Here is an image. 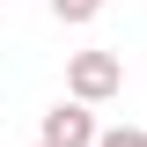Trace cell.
Here are the masks:
<instances>
[{"label": "cell", "instance_id": "cell-4", "mask_svg": "<svg viewBox=\"0 0 147 147\" xmlns=\"http://www.w3.org/2000/svg\"><path fill=\"white\" fill-rule=\"evenodd\" d=\"M96 147H147V132H140V125H103Z\"/></svg>", "mask_w": 147, "mask_h": 147}, {"label": "cell", "instance_id": "cell-3", "mask_svg": "<svg viewBox=\"0 0 147 147\" xmlns=\"http://www.w3.org/2000/svg\"><path fill=\"white\" fill-rule=\"evenodd\" d=\"M96 15H103V0H52V22H66V30H81Z\"/></svg>", "mask_w": 147, "mask_h": 147}, {"label": "cell", "instance_id": "cell-1", "mask_svg": "<svg viewBox=\"0 0 147 147\" xmlns=\"http://www.w3.org/2000/svg\"><path fill=\"white\" fill-rule=\"evenodd\" d=\"M66 96H81V103H110V96H125V59L118 52H74L66 59Z\"/></svg>", "mask_w": 147, "mask_h": 147}, {"label": "cell", "instance_id": "cell-2", "mask_svg": "<svg viewBox=\"0 0 147 147\" xmlns=\"http://www.w3.org/2000/svg\"><path fill=\"white\" fill-rule=\"evenodd\" d=\"M37 140H52V147H96V140H103V125H96V103H81V96H59V103L44 110Z\"/></svg>", "mask_w": 147, "mask_h": 147}, {"label": "cell", "instance_id": "cell-5", "mask_svg": "<svg viewBox=\"0 0 147 147\" xmlns=\"http://www.w3.org/2000/svg\"><path fill=\"white\" fill-rule=\"evenodd\" d=\"M37 147H52V140H37Z\"/></svg>", "mask_w": 147, "mask_h": 147}]
</instances>
